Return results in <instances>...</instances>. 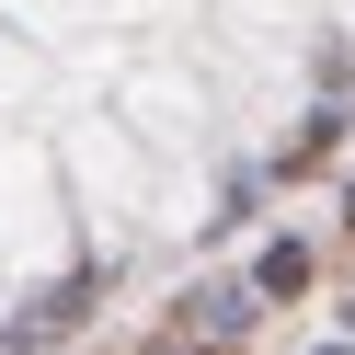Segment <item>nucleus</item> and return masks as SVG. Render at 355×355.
I'll return each instance as SVG.
<instances>
[{
	"label": "nucleus",
	"mask_w": 355,
	"mask_h": 355,
	"mask_svg": "<svg viewBox=\"0 0 355 355\" xmlns=\"http://www.w3.org/2000/svg\"><path fill=\"white\" fill-rule=\"evenodd\" d=\"M252 286H263V298H298V286H309V241H275V252L252 263Z\"/></svg>",
	"instance_id": "obj_1"
},
{
	"label": "nucleus",
	"mask_w": 355,
	"mask_h": 355,
	"mask_svg": "<svg viewBox=\"0 0 355 355\" xmlns=\"http://www.w3.org/2000/svg\"><path fill=\"white\" fill-rule=\"evenodd\" d=\"M195 355H230V344H195Z\"/></svg>",
	"instance_id": "obj_2"
},
{
	"label": "nucleus",
	"mask_w": 355,
	"mask_h": 355,
	"mask_svg": "<svg viewBox=\"0 0 355 355\" xmlns=\"http://www.w3.org/2000/svg\"><path fill=\"white\" fill-rule=\"evenodd\" d=\"M344 230H355V195H344Z\"/></svg>",
	"instance_id": "obj_3"
}]
</instances>
